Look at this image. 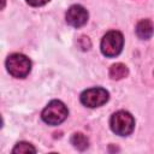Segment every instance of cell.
Segmentation results:
<instances>
[{
  "label": "cell",
  "instance_id": "obj_6",
  "mask_svg": "<svg viewBox=\"0 0 154 154\" xmlns=\"http://www.w3.org/2000/svg\"><path fill=\"white\" fill-rule=\"evenodd\" d=\"M66 22L73 28H81L88 22V11L81 5H72L66 12Z\"/></svg>",
  "mask_w": 154,
  "mask_h": 154
},
{
  "label": "cell",
  "instance_id": "obj_7",
  "mask_svg": "<svg viewBox=\"0 0 154 154\" xmlns=\"http://www.w3.org/2000/svg\"><path fill=\"white\" fill-rule=\"evenodd\" d=\"M136 34L142 40H148L154 34V25L149 19H142L136 25Z\"/></svg>",
  "mask_w": 154,
  "mask_h": 154
},
{
  "label": "cell",
  "instance_id": "obj_8",
  "mask_svg": "<svg viewBox=\"0 0 154 154\" xmlns=\"http://www.w3.org/2000/svg\"><path fill=\"white\" fill-rule=\"evenodd\" d=\"M126 75H128V67L122 63H117L112 65L109 69V76L112 79H122Z\"/></svg>",
  "mask_w": 154,
  "mask_h": 154
},
{
  "label": "cell",
  "instance_id": "obj_11",
  "mask_svg": "<svg viewBox=\"0 0 154 154\" xmlns=\"http://www.w3.org/2000/svg\"><path fill=\"white\" fill-rule=\"evenodd\" d=\"M30 6H34V7H38V6H43L46 5L47 2H49V0H25Z\"/></svg>",
  "mask_w": 154,
  "mask_h": 154
},
{
  "label": "cell",
  "instance_id": "obj_10",
  "mask_svg": "<svg viewBox=\"0 0 154 154\" xmlns=\"http://www.w3.org/2000/svg\"><path fill=\"white\" fill-rule=\"evenodd\" d=\"M12 152L13 153H30V152L35 153L36 149L30 143H28V142H19V143L16 144V147L13 148Z\"/></svg>",
  "mask_w": 154,
  "mask_h": 154
},
{
  "label": "cell",
  "instance_id": "obj_9",
  "mask_svg": "<svg viewBox=\"0 0 154 154\" xmlns=\"http://www.w3.org/2000/svg\"><path fill=\"white\" fill-rule=\"evenodd\" d=\"M71 143L73 144L75 148L79 149V150H84L87 147H88V138L81 134V132H77V134H73L72 137H71Z\"/></svg>",
  "mask_w": 154,
  "mask_h": 154
},
{
  "label": "cell",
  "instance_id": "obj_1",
  "mask_svg": "<svg viewBox=\"0 0 154 154\" xmlns=\"http://www.w3.org/2000/svg\"><path fill=\"white\" fill-rule=\"evenodd\" d=\"M69 114V109L64 102L59 100L51 101L42 111V120L48 125H59L63 123Z\"/></svg>",
  "mask_w": 154,
  "mask_h": 154
},
{
  "label": "cell",
  "instance_id": "obj_2",
  "mask_svg": "<svg viewBox=\"0 0 154 154\" xmlns=\"http://www.w3.org/2000/svg\"><path fill=\"white\" fill-rule=\"evenodd\" d=\"M109 126L116 135L128 136L134 131L135 119L128 111H118L112 114L109 119Z\"/></svg>",
  "mask_w": 154,
  "mask_h": 154
},
{
  "label": "cell",
  "instance_id": "obj_3",
  "mask_svg": "<svg viewBox=\"0 0 154 154\" xmlns=\"http://www.w3.org/2000/svg\"><path fill=\"white\" fill-rule=\"evenodd\" d=\"M6 69L11 76L16 78H24L31 70V61L22 53H13L6 60Z\"/></svg>",
  "mask_w": 154,
  "mask_h": 154
},
{
  "label": "cell",
  "instance_id": "obj_4",
  "mask_svg": "<svg viewBox=\"0 0 154 154\" xmlns=\"http://www.w3.org/2000/svg\"><path fill=\"white\" fill-rule=\"evenodd\" d=\"M123 46H124L123 34L120 31H117V30L108 31L102 37L101 43H100V48H101L102 54L105 57H108V58L117 57L122 52Z\"/></svg>",
  "mask_w": 154,
  "mask_h": 154
},
{
  "label": "cell",
  "instance_id": "obj_5",
  "mask_svg": "<svg viewBox=\"0 0 154 154\" xmlns=\"http://www.w3.org/2000/svg\"><path fill=\"white\" fill-rule=\"evenodd\" d=\"M108 97L109 94L106 89L95 87L87 89L81 94V102L89 108H95L105 105L108 101Z\"/></svg>",
  "mask_w": 154,
  "mask_h": 154
}]
</instances>
